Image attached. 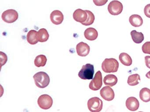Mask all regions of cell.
<instances>
[{
    "label": "cell",
    "instance_id": "1",
    "mask_svg": "<svg viewBox=\"0 0 150 112\" xmlns=\"http://www.w3.org/2000/svg\"><path fill=\"white\" fill-rule=\"evenodd\" d=\"M102 69L106 73L116 72L119 67V63L115 59L106 58L102 64Z\"/></svg>",
    "mask_w": 150,
    "mask_h": 112
},
{
    "label": "cell",
    "instance_id": "2",
    "mask_svg": "<svg viewBox=\"0 0 150 112\" xmlns=\"http://www.w3.org/2000/svg\"><path fill=\"white\" fill-rule=\"evenodd\" d=\"M33 78L36 85L39 88H45L50 84V77L45 72L40 71L34 75Z\"/></svg>",
    "mask_w": 150,
    "mask_h": 112
},
{
    "label": "cell",
    "instance_id": "3",
    "mask_svg": "<svg viewBox=\"0 0 150 112\" xmlns=\"http://www.w3.org/2000/svg\"><path fill=\"white\" fill-rule=\"evenodd\" d=\"M94 74L93 65L87 64L82 66L79 73V76L83 80H91L93 78Z\"/></svg>",
    "mask_w": 150,
    "mask_h": 112
},
{
    "label": "cell",
    "instance_id": "4",
    "mask_svg": "<svg viewBox=\"0 0 150 112\" xmlns=\"http://www.w3.org/2000/svg\"><path fill=\"white\" fill-rule=\"evenodd\" d=\"M87 106L90 112H100L102 109L103 102L98 97H93L88 100Z\"/></svg>",
    "mask_w": 150,
    "mask_h": 112
},
{
    "label": "cell",
    "instance_id": "5",
    "mask_svg": "<svg viewBox=\"0 0 150 112\" xmlns=\"http://www.w3.org/2000/svg\"><path fill=\"white\" fill-rule=\"evenodd\" d=\"M38 104L41 108L46 110L52 106L53 100L52 97L48 94H42L38 98Z\"/></svg>",
    "mask_w": 150,
    "mask_h": 112
},
{
    "label": "cell",
    "instance_id": "6",
    "mask_svg": "<svg viewBox=\"0 0 150 112\" xmlns=\"http://www.w3.org/2000/svg\"><path fill=\"white\" fill-rule=\"evenodd\" d=\"M19 15L18 12L14 9H8L5 10L1 15L2 20L8 23L14 22L18 19Z\"/></svg>",
    "mask_w": 150,
    "mask_h": 112
},
{
    "label": "cell",
    "instance_id": "7",
    "mask_svg": "<svg viewBox=\"0 0 150 112\" xmlns=\"http://www.w3.org/2000/svg\"><path fill=\"white\" fill-rule=\"evenodd\" d=\"M108 8L110 14L113 15H117L122 13L123 7L119 1H113L110 2Z\"/></svg>",
    "mask_w": 150,
    "mask_h": 112
},
{
    "label": "cell",
    "instance_id": "8",
    "mask_svg": "<svg viewBox=\"0 0 150 112\" xmlns=\"http://www.w3.org/2000/svg\"><path fill=\"white\" fill-rule=\"evenodd\" d=\"M102 85V75L100 71H99L89 83V88L93 91H97L100 89Z\"/></svg>",
    "mask_w": 150,
    "mask_h": 112
},
{
    "label": "cell",
    "instance_id": "9",
    "mask_svg": "<svg viewBox=\"0 0 150 112\" xmlns=\"http://www.w3.org/2000/svg\"><path fill=\"white\" fill-rule=\"evenodd\" d=\"M100 94L103 99L108 101H110L114 99L115 94L113 89L110 87H104L100 91Z\"/></svg>",
    "mask_w": 150,
    "mask_h": 112
},
{
    "label": "cell",
    "instance_id": "10",
    "mask_svg": "<svg viewBox=\"0 0 150 112\" xmlns=\"http://www.w3.org/2000/svg\"><path fill=\"white\" fill-rule=\"evenodd\" d=\"M76 51L79 56L86 57L89 54L90 47L88 44L81 42L76 46Z\"/></svg>",
    "mask_w": 150,
    "mask_h": 112
},
{
    "label": "cell",
    "instance_id": "11",
    "mask_svg": "<svg viewBox=\"0 0 150 112\" xmlns=\"http://www.w3.org/2000/svg\"><path fill=\"white\" fill-rule=\"evenodd\" d=\"M73 17L74 20L76 22L82 24L86 21L88 15L86 10H83L81 9H78L74 12Z\"/></svg>",
    "mask_w": 150,
    "mask_h": 112
},
{
    "label": "cell",
    "instance_id": "12",
    "mask_svg": "<svg viewBox=\"0 0 150 112\" xmlns=\"http://www.w3.org/2000/svg\"><path fill=\"white\" fill-rule=\"evenodd\" d=\"M125 105L127 108L130 111H137L139 108V102L135 97H129L126 100Z\"/></svg>",
    "mask_w": 150,
    "mask_h": 112
},
{
    "label": "cell",
    "instance_id": "13",
    "mask_svg": "<svg viewBox=\"0 0 150 112\" xmlns=\"http://www.w3.org/2000/svg\"><path fill=\"white\" fill-rule=\"evenodd\" d=\"M64 15L60 10H53L51 14V21L52 23L56 25H58L62 23L64 21Z\"/></svg>",
    "mask_w": 150,
    "mask_h": 112
},
{
    "label": "cell",
    "instance_id": "14",
    "mask_svg": "<svg viewBox=\"0 0 150 112\" xmlns=\"http://www.w3.org/2000/svg\"><path fill=\"white\" fill-rule=\"evenodd\" d=\"M84 36L88 40L93 41L98 37V32L94 28L92 27L87 28L84 32Z\"/></svg>",
    "mask_w": 150,
    "mask_h": 112
},
{
    "label": "cell",
    "instance_id": "15",
    "mask_svg": "<svg viewBox=\"0 0 150 112\" xmlns=\"http://www.w3.org/2000/svg\"><path fill=\"white\" fill-rule=\"evenodd\" d=\"M129 22L132 26L139 27L143 24V20L142 17L138 15H132L129 18Z\"/></svg>",
    "mask_w": 150,
    "mask_h": 112
},
{
    "label": "cell",
    "instance_id": "16",
    "mask_svg": "<svg viewBox=\"0 0 150 112\" xmlns=\"http://www.w3.org/2000/svg\"><path fill=\"white\" fill-rule=\"evenodd\" d=\"M104 85L113 87L116 85L117 82V78L114 74H109L106 75L103 79Z\"/></svg>",
    "mask_w": 150,
    "mask_h": 112
},
{
    "label": "cell",
    "instance_id": "17",
    "mask_svg": "<svg viewBox=\"0 0 150 112\" xmlns=\"http://www.w3.org/2000/svg\"><path fill=\"white\" fill-rule=\"evenodd\" d=\"M37 33L38 32L35 30H31L28 32L27 36V39L28 42L30 44L35 45L38 43Z\"/></svg>",
    "mask_w": 150,
    "mask_h": 112
},
{
    "label": "cell",
    "instance_id": "18",
    "mask_svg": "<svg viewBox=\"0 0 150 112\" xmlns=\"http://www.w3.org/2000/svg\"><path fill=\"white\" fill-rule=\"evenodd\" d=\"M131 36L132 40L136 43H141L144 41V34L141 32H137L136 30H132L131 32Z\"/></svg>",
    "mask_w": 150,
    "mask_h": 112
},
{
    "label": "cell",
    "instance_id": "19",
    "mask_svg": "<svg viewBox=\"0 0 150 112\" xmlns=\"http://www.w3.org/2000/svg\"><path fill=\"white\" fill-rule=\"evenodd\" d=\"M119 59L122 64L129 66L132 64V59L130 56L125 52H122L119 56Z\"/></svg>",
    "mask_w": 150,
    "mask_h": 112
},
{
    "label": "cell",
    "instance_id": "20",
    "mask_svg": "<svg viewBox=\"0 0 150 112\" xmlns=\"http://www.w3.org/2000/svg\"><path fill=\"white\" fill-rule=\"evenodd\" d=\"M139 98L144 102L150 101V89L147 88H142L139 92Z\"/></svg>",
    "mask_w": 150,
    "mask_h": 112
},
{
    "label": "cell",
    "instance_id": "21",
    "mask_svg": "<svg viewBox=\"0 0 150 112\" xmlns=\"http://www.w3.org/2000/svg\"><path fill=\"white\" fill-rule=\"evenodd\" d=\"M37 38L38 41L41 43L46 42L49 38V34L46 29H40L37 33Z\"/></svg>",
    "mask_w": 150,
    "mask_h": 112
},
{
    "label": "cell",
    "instance_id": "22",
    "mask_svg": "<svg viewBox=\"0 0 150 112\" xmlns=\"http://www.w3.org/2000/svg\"><path fill=\"white\" fill-rule=\"evenodd\" d=\"M47 59L46 56L44 55H39L37 56L34 61L35 65L38 67L44 66L46 64Z\"/></svg>",
    "mask_w": 150,
    "mask_h": 112
},
{
    "label": "cell",
    "instance_id": "23",
    "mask_svg": "<svg viewBox=\"0 0 150 112\" xmlns=\"http://www.w3.org/2000/svg\"><path fill=\"white\" fill-rule=\"evenodd\" d=\"M140 77L138 74H133L130 75L128 77L127 83L130 86H135L137 85L140 82Z\"/></svg>",
    "mask_w": 150,
    "mask_h": 112
},
{
    "label": "cell",
    "instance_id": "24",
    "mask_svg": "<svg viewBox=\"0 0 150 112\" xmlns=\"http://www.w3.org/2000/svg\"><path fill=\"white\" fill-rule=\"evenodd\" d=\"M86 11L88 15L87 19L86 22L82 23V24L86 26H88L93 23L95 20V16L93 13L90 10H86Z\"/></svg>",
    "mask_w": 150,
    "mask_h": 112
},
{
    "label": "cell",
    "instance_id": "25",
    "mask_svg": "<svg viewBox=\"0 0 150 112\" xmlns=\"http://www.w3.org/2000/svg\"><path fill=\"white\" fill-rule=\"evenodd\" d=\"M143 52L146 54H150V42H146L142 46Z\"/></svg>",
    "mask_w": 150,
    "mask_h": 112
},
{
    "label": "cell",
    "instance_id": "26",
    "mask_svg": "<svg viewBox=\"0 0 150 112\" xmlns=\"http://www.w3.org/2000/svg\"><path fill=\"white\" fill-rule=\"evenodd\" d=\"M1 67L5 65L8 60L7 57L6 53L1 51Z\"/></svg>",
    "mask_w": 150,
    "mask_h": 112
},
{
    "label": "cell",
    "instance_id": "27",
    "mask_svg": "<svg viewBox=\"0 0 150 112\" xmlns=\"http://www.w3.org/2000/svg\"><path fill=\"white\" fill-rule=\"evenodd\" d=\"M108 0H93V2L96 6H100L105 5Z\"/></svg>",
    "mask_w": 150,
    "mask_h": 112
},
{
    "label": "cell",
    "instance_id": "28",
    "mask_svg": "<svg viewBox=\"0 0 150 112\" xmlns=\"http://www.w3.org/2000/svg\"><path fill=\"white\" fill-rule=\"evenodd\" d=\"M144 13L147 18H150V4H147L144 9Z\"/></svg>",
    "mask_w": 150,
    "mask_h": 112
},
{
    "label": "cell",
    "instance_id": "29",
    "mask_svg": "<svg viewBox=\"0 0 150 112\" xmlns=\"http://www.w3.org/2000/svg\"><path fill=\"white\" fill-rule=\"evenodd\" d=\"M145 62L146 66L150 69V56H146L145 57Z\"/></svg>",
    "mask_w": 150,
    "mask_h": 112
},
{
    "label": "cell",
    "instance_id": "30",
    "mask_svg": "<svg viewBox=\"0 0 150 112\" xmlns=\"http://www.w3.org/2000/svg\"><path fill=\"white\" fill-rule=\"evenodd\" d=\"M146 76L147 78L150 79V71L147 73L146 74Z\"/></svg>",
    "mask_w": 150,
    "mask_h": 112
},
{
    "label": "cell",
    "instance_id": "31",
    "mask_svg": "<svg viewBox=\"0 0 150 112\" xmlns=\"http://www.w3.org/2000/svg\"><path fill=\"white\" fill-rule=\"evenodd\" d=\"M141 112V111H140V112Z\"/></svg>",
    "mask_w": 150,
    "mask_h": 112
}]
</instances>
